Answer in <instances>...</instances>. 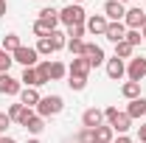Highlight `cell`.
I'll use <instances>...</instances> for the list:
<instances>
[{
	"instance_id": "cell-23",
	"label": "cell",
	"mask_w": 146,
	"mask_h": 143,
	"mask_svg": "<svg viewBox=\"0 0 146 143\" xmlns=\"http://www.w3.org/2000/svg\"><path fill=\"white\" fill-rule=\"evenodd\" d=\"M17 48H20V36H17V34H6V36H3V51L14 54Z\"/></svg>"
},
{
	"instance_id": "cell-24",
	"label": "cell",
	"mask_w": 146,
	"mask_h": 143,
	"mask_svg": "<svg viewBox=\"0 0 146 143\" xmlns=\"http://www.w3.org/2000/svg\"><path fill=\"white\" fill-rule=\"evenodd\" d=\"M68 34H62V31H54V34L48 36L51 39V45H54V51H62V48H68V39H65Z\"/></svg>"
},
{
	"instance_id": "cell-2",
	"label": "cell",
	"mask_w": 146,
	"mask_h": 143,
	"mask_svg": "<svg viewBox=\"0 0 146 143\" xmlns=\"http://www.w3.org/2000/svg\"><path fill=\"white\" fill-rule=\"evenodd\" d=\"M62 107H65L62 95H45V98H39V104H36V115H39V118H51V115H59Z\"/></svg>"
},
{
	"instance_id": "cell-19",
	"label": "cell",
	"mask_w": 146,
	"mask_h": 143,
	"mask_svg": "<svg viewBox=\"0 0 146 143\" xmlns=\"http://www.w3.org/2000/svg\"><path fill=\"white\" fill-rule=\"evenodd\" d=\"M121 95H124V98H129V101L141 98V84H138V81H127V84L121 87Z\"/></svg>"
},
{
	"instance_id": "cell-5",
	"label": "cell",
	"mask_w": 146,
	"mask_h": 143,
	"mask_svg": "<svg viewBox=\"0 0 146 143\" xmlns=\"http://www.w3.org/2000/svg\"><path fill=\"white\" fill-rule=\"evenodd\" d=\"M127 76H129V81H138V84H141V79L146 76V59H143V56H135V59H129V65H127Z\"/></svg>"
},
{
	"instance_id": "cell-22",
	"label": "cell",
	"mask_w": 146,
	"mask_h": 143,
	"mask_svg": "<svg viewBox=\"0 0 146 143\" xmlns=\"http://www.w3.org/2000/svg\"><path fill=\"white\" fill-rule=\"evenodd\" d=\"M112 126H98L96 129V143H112Z\"/></svg>"
},
{
	"instance_id": "cell-38",
	"label": "cell",
	"mask_w": 146,
	"mask_h": 143,
	"mask_svg": "<svg viewBox=\"0 0 146 143\" xmlns=\"http://www.w3.org/2000/svg\"><path fill=\"white\" fill-rule=\"evenodd\" d=\"M138 138H141V143H146V124L138 126Z\"/></svg>"
},
{
	"instance_id": "cell-37",
	"label": "cell",
	"mask_w": 146,
	"mask_h": 143,
	"mask_svg": "<svg viewBox=\"0 0 146 143\" xmlns=\"http://www.w3.org/2000/svg\"><path fill=\"white\" fill-rule=\"evenodd\" d=\"M9 124H11V118H9V112H0V135L9 129Z\"/></svg>"
},
{
	"instance_id": "cell-4",
	"label": "cell",
	"mask_w": 146,
	"mask_h": 143,
	"mask_svg": "<svg viewBox=\"0 0 146 143\" xmlns=\"http://www.w3.org/2000/svg\"><path fill=\"white\" fill-rule=\"evenodd\" d=\"M36 48H25V45H20L17 51H14V54H11V59H14V62H20V65H23V68H34L36 65Z\"/></svg>"
},
{
	"instance_id": "cell-26",
	"label": "cell",
	"mask_w": 146,
	"mask_h": 143,
	"mask_svg": "<svg viewBox=\"0 0 146 143\" xmlns=\"http://www.w3.org/2000/svg\"><path fill=\"white\" fill-rule=\"evenodd\" d=\"M36 54H42V56H51V54H56V51H54V45H51V39H48V36L36 42Z\"/></svg>"
},
{
	"instance_id": "cell-9",
	"label": "cell",
	"mask_w": 146,
	"mask_h": 143,
	"mask_svg": "<svg viewBox=\"0 0 146 143\" xmlns=\"http://www.w3.org/2000/svg\"><path fill=\"white\" fill-rule=\"evenodd\" d=\"M20 90H23L20 79L9 76V73H0V93H3V95H17Z\"/></svg>"
},
{
	"instance_id": "cell-40",
	"label": "cell",
	"mask_w": 146,
	"mask_h": 143,
	"mask_svg": "<svg viewBox=\"0 0 146 143\" xmlns=\"http://www.w3.org/2000/svg\"><path fill=\"white\" fill-rule=\"evenodd\" d=\"M6 14V0H0V17Z\"/></svg>"
},
{
	"instance_id": "cell-35",
	"label": "cell",
	"mask_w": 146,
	"mask_h": 143,
	"mask_svg": "<svg viewBox=\"0 0 146 143\" xmlns=\"http://www.w3.org/2000/svg\"><path fill=\"white\" fill-rule=\"evenodd\" d=\"M34 115H36L34 109H31V107H25V109H23V115H20V121H17V124H20V126H25L28 121H31V118H34Z\"/></svg>"
},
{
	"instance_id": "cell-43",
	"label": "cell",
	"mask_w": 146,
	"mask_h": 143,
	"mask_svg": "<svg viewBox=\"0 0 146 143\" xmlns=\"http://www.w3.org/2000/svg\"><path fill=\"white\" fill-rule=\"evenodd\" d=\"M70 3H76V6H82V3H84V0H70Z\"/></svg>"
},
{
	"instance_id": "cell-15",
	"label": "cell",
	"mask_w": 146,
	"mask_h": 143,
	"mask_svg": "<svg viewBox=\"0 0 146 143\" xmlns=\"http://www.w3.org/2000/svg\"><path fill=\"white\" fill-rule=\"evenodd\" d=\"M39 98H42V95L36 93V87H25V90H20V104H23V107H31V109H34L36 104H39Z\"/></svg>"
},
{
	"instance_id": "cell-3",
	"label": "cell",
	"mask_w": 146,
	"mask_h": 143,
	"mask_svg": "<svg viewBox=\"0 0 146 143\" xmlns=\"http://www.w3.org/2000/svg\"><path fill=\"white\" fill-rule=\"evenodd\" d=\"M104 118L110 121L112 132H121V135H127L129 124H132V118H129L127 112H118V107H107V109H104Z\"/></svg>"
},
{
	"instance_id": "cell-44",
	"label": "cell",
	"mask_w": 146,
	"mask_h": 143,
	"mask_svg": "<svg viewBox=\"0 0 146 143\" xmlns=\"http://www.w3.org/2000/svg\"><path fill=\"white\" fill-rule=\"evenodd\" d=\"M25 143H39V140H36V138H31V140H25Z\"/></svg>"
},
{
	"instance_id": "cell-11",
	"label": "cell",
	"mask_w": 146,
	"mask_h": 143,
	"mask_svg": "<svg viewBox=\"0 0 146 143\" xmlns=\"http://www.w3.org/2000/svg\"><path fill=\"white\" fill-rule=\"evenodd\" d=\"M107 76L110 79H124L127 76V65H124V59H118V56H112V59H107Z\"/></svg>"
},
{
	"instance_id": "cell-18",
	"label": "cell",
	"mask_w": 146,
	"mask_h": 143,
	"mask_svg": "<svg viewBox=\"0 0 146 143\" xmlns=\"http://www.w3.org/2000/svg\"><path fill=\"white\" fill-rule=\"evenodd\" d=\"M20 84H25V87H42L39 76H36V68H25L23 76H20Z\"/></svg>"
},
{
	"instance_id": "cell-32",
	"label": "cell",
	"mask_w": 146,
	"mask_h": 143,
	"mask_svg": "<svg viewBox=\"0 0 146 143\" xmlns=\"http://www.w3.org/2000/svg\"><path fill=\"white\" fill-rule=\"evenodd\" d=\"M124 39L135 48V45H141V39H143V36H141V31H127V36H124Z\"/></svg>"
},
{
	"instance_id": "cell-45",
	"label": "cell",
	"mask_w": 146,
	"mask_h": 143,
	"mask_svg": "<svg viewBox=\"0 0 146 143\" xmlns=\"http://www.w3.org/2000/svg\"><path fill=\"white\" fill-rule=\"evenodd\" d=\"M118 3H129V0H118Z\"/></svg>"
},
{
	"instance_id": "cell-7",
	"label": "cell",
	"mask_w": 146,
	"mask_h": 143,
	"mask_svg": "<svg viewBox=\"0 0 146 143\" xmlns=\"http://www.w3.org/2000/svg\"><path fill=\"white\" fill-rule=\"evenodd\" d=\"M143 23H146V11H143V9H129L127 14H124V25H127V31H141Z\"/></svg>"
},
{
	"instance_id": "cell-31",
	"label": "cell",
	"mask_w": 146,
	"mask_h": 143,
	"mask_svg": "<svg viewBox=\"0 0 146 143\" xmlns=\"http://www.w3.org/2000/svg\"><path fill=\"white\" fill-rule=\"evenodd\" d=\"M84 31H87L84 25H73V28H68V39H82Z\"/></svg>"
},
{
	"instance_id": "cell-6",
	"label": "cell",
	"mask_w": 146,
	"mask_h": 143,
	"mask_svg": "<svg viewBox=\"0 0 146 143\" xmlns=\"http://www.w3.org/2000/svg\"><path fill=\"white\" fill-rule=\"evenodd\" d=\"M84 59L90 62V68H98L101 62H107V56H104V48L101 45H93V42H84Z\"/></svg>"
},
{
	"instance_id": "cell-17",
	"label": "cell",
	"mask_w": 146,
	"mask_h": 143,
	"mask_svg": "<svg viewBox=\"0 0 146 143\" xmlns=\"http://www.w3.org/2000/svg\"><path fill=\"white\" fill-rule=\"evenodd\" d=\"M127 115H129V118H143V115H146V98H143V95L135 98V101H129Z\"/></svg>"
},
{
	"instance_id": "cell-29",
	"label": "cell",
	"mask_w": 146,
	"mask_h": 143,
	"mask_svg": "<svg viewBox=\"0 0 146 143\" xmlns=\"http://www.w3.org/2000/svg\"><path fill=\"white\" fill-rule=\"evenodd\" d=\"M68 84H70V90H76V93H79V90L87 87V79H84V76H70V81H68Z\"/></svg>"
},
{
	"instance_id": "cell-20",
	"label": "cell",
	"mask_w": 146,
	"mask_h": 143,
	"mask_svg": "<svg viewBox=\"0 0 146 143\" xmlns=\"http://www.w3.org/2000/svg\"><path fill=\"white\" fill-rule=\"evenodd\" d=\"M65 73H68V68H65L62 62H48V76H51V81H59Z\"/></svg>"
},
{
	"instance_id": "cell-33",
	"label": "cell",
	"mask_w": 146,
	"mask_h": 143,
	"mask_svg": "<svg viewBox=\"0 0 146 143\" xmlns=\"http://www.w3.org/2000/svg\"><path fill=\"white\" fill-rule=\"evenodd\" d=\"M79 143H96V129H84L79 135Z\"/></svg>"
},
{
	"instance_id": "cell-28",
	"label": "cell",
	"mask_w": 146,
	"mask_h": 143,
	"mask_svg": "<svg viewBox=\"0 0 146 143\" xmlns=\"http://www.w3.org/2000/svg\"><path fill=\"white\" fill-rule=\"evenodd\" d=\"M68 51H70L73 56H82L84 54V42H82V39H68Z\"/></svg>"
},
{
	"instance_id": "cell-1",
	"label": "cell",
	"mask_w": 146,
	"mask_h": 143,
	"mask_svg": "<svg viewBox=\"0 0 146 143\" xmlns=\"http://www.w3.org/2000/svg\"><path fill=\"white\" fill-rule=\"evenodd\" d=\"M59 23L68 25V28H73V25H84V23H87V14H84L82 6L70 3V6H65V9L59 11Z\"/></svg>"
},
{
	"instance_id": "cell-13",
	"label": "cell",
	"mask_w": 146,
	"mask_h": 143,
	"mask_svg": "<svg viewBox=\"0 0 146 143\" xmlns=\"http://www.w3.org/2000/svg\"><path fill=\"white\" fill-rule=\"evenodd\" d=\"M56 25H59V20H36L34 23V34L39 39H45V36H51L56 31Z\"/></svg>"
},
{
	"instance_id": "cell-27",
	"label": "cell",
	"mask_w": 146,
	"mask_h": 143,
	"mask_svg": "<svg viewBox=\"0 0 146 143\" xmlns=\"http://www.w3.org/2000/svg\"><path fill=\"white\" fill-rule=\"evenodd\" d=\"M11 65H14V59H11V54L0 48V73H9V68H11Z\"/></svg>"
},
{
	"instance_id": "cell-39",
	"label": "cell",
	"mask_w": 146,
	"mask_h": 143,
	"mask_svg": "<svg viewBox=\"0 0 146 143\" xmlns=\"http://www.w3.org/2000/svg\"><path fill=\"white\" fill-rule=\"evenodd\" d=\"M115 143H132V140H129L127 135H121V138H118V140H115Z\"/></svg>"
},
{
	"instance_id": "cell-21",
	"label": "cell",
	"mask_w": 146,
	"mask_h": 143,
	"mask_svg": "<svg viewBox=\"0 0 146 143\" xmlns=\"http://www.w3.org/2000/svg\"><path fill=\"white\" fill-rule=\"evenodd\" d=\"M132 51H135V48L129 45L127 39H121V42L115 45V56H118V59H132Z\"/></svg>"
},
{
	"instance_id": "cell-34",
	"label": "cell",
	"mask_w": 146,
	"mask_h": 143,
	"mask_svg": "<svg viewBox=\"0 0 146 143\" xmlns=\"http://www.w3.org/2000/svg\"><path fill=\"white\" fill-rule=\"evenodd\" d=\"M23 104H11V107H9V118H11V121H20V115H23Z\"/></svg>"
},
{
	"instance_id": "cell-41",
	"label": "cell",
	"mask_w": 146,
	"mask_h": 143,
	"mask_svg": "<svg viewBox=\"0 0 146 143\" xmlns=\"http://www.w3.org/2000/svg\"><path fill=\"white\" fill-rule=\"evenodd\" d=\"M0 143H17L14 138H0Z\"/></svg>"
},
{
	"instance_id": "cell-14",
	"label": "cell",
	"mask_w": 146,
	"mask_h": 143,
	"mask_svg": "<svg viewBox=\"0 0 146 143\" xmlns=\"http://www.w3.org/2000/svg\"><path fill=\"white\" fill-rule=\"evenodd\" d=\"M104 36H107L110 42H115V45H118V42L127 36V25H124V23H110L107 31H104Z\"/></svg>"
},
{
	"instance_id": "cell-12",
	"label": "cell",
	"mask_w": 146,
	"mask_h": 143,
	"mask_svg": "<svg viewBox=\"0 0 146 143\" xmlns=\"http://www.w3.org/2000/svg\"><path fill=\"white\" fill-rule=\"evenodd\" d=\"M110 25V20L104 17V14H93V17H87V23H84V28L90 31V34H104Z\"/></svg>"
},
{
	"instance_id": "cell-30",
	"label": "cell",
	"mask_w": 146,
	"mask_h": 143,
	"mask_svg": "<svg viewBox=\"0 0 146 143\" xmlns=\"http://www.w3.org/2000/svg\"><path fill=\"white\" fill-rule=\"evenodd\" d=\"M36 76H39V84H48V81H51V76H48V62L36 65Z\"/></svg>"
},
{
	"instance_id": "cell-25",
	"label": "cell",
	"mask_w": 146,
	"mask_h": 143,
	"mask_svg": "<svg viewBox=\"0 0 146 143\" xmlns=\"http://www.w3.org/2000/svg\"><path fill=\"white\" fill-rule=\"evenodd\" d=\"M25 129H28L31 135H39V132L45 129V118H39V115H34V118H31V121L25 124Z\"/></svg>"
},
{
	"instance_id": "cell-10",
	"label": "cell",
	"mask_w": 146,
	"mask_h": 143,
	"mask_svg": "<svg viewBox=\"0 0 146 143\" xmlns=\"http://www.w3.org/2000/svg\"><path fill=\"white\" fill-rule=\"evenodd\" d=\"M101 121H104V112H101L98 107L84 109V115H82V124H84V129H98V126H101Z\"/></svg>"
},
{
	"instance_id": "cell-36",
	"label": "cell",
	"mask_w": 146,
	"mask_h": 143,
	"mask_svg": "<svg viewBox=\"0 0 146 143\" xmlns=\"http://www.w3.org/2000/svg\"><path fill=\"white\" fill-rule=\"evenodd\" d=\"M39 20H59V11L56 9H42L39 11Z\"/></svg>"
},
{
	"instance_id": "cell-42",
	"label": "cell",
	"mask_w": 146,
	"mask_h": 143,
	"mask_svg": "<svg viewBox=\"0 0 146 143\" xmlns=\"http://www.w3.org/2000/svg\"><path fill=\"white\" fill-rule=\"evenodd\" d=\"M141 36H143V39H146V23H143V25H141Z\"/></svg>"
},
{
	"instance_id": "cell-8",
	"label": "cell",
	"mask_w": 146,
	"mask_h": 143,
	"mask_svg": "<svg viewBox=\"0 0 146 143\" xmlns=\"http://www.w3.org/2000/svg\"><path fill=\"white\" fill-rule=\"evenodd\" d=\"M124 14H127L124 3H118V0H107L104 3V17L110 23H124Z\"/></svg>"
},
{
	"instance_id": "cell-16",
	"label": "cell",
	"mask_w": 146,
	"mask_h": 143,
	"mask_svg": "<svg viewBox=\"0 0 146 143\" xmlns=\"http://www.w3.org/2000/svg\"><path fill=\"white\" fill-rule=\"evenodd\" d=\"M70 76H84L87 79V73H90V62L84 59V56H73V62H70Z\"/></svg>"
},
{
	"instance_id": "cell-46",
	"label": "cell",
	"mask_w": 146,
	"mask_h": 143,
	"mask_svg": "<svg viewBox=\"0 0 146 143\" xmlns=\"http://www.w3.org/2000/svg\"><path fill=\"white\" fill-rule=\"evenodd\" d=\"M0 138H3V135H0Z\"/></svg>"
}]
</instances>
